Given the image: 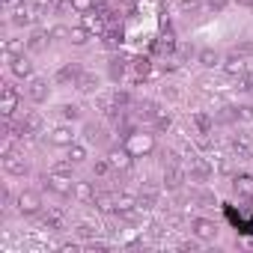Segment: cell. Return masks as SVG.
Masks as SVG:
<instances>
[{
	"mask_svg": "<svg viewBox=\"0 0 253 253\" xmlns=\"http://www.w3.org/2000/svg\"><path fill=\"white\" fill-rule=\"evenodd\" d=\"M125 149H128L134 158H146V155H152V149H155V137L131 128L128 134H125Z\"/></svg>",
	"mask_w": 253,
	"mask_h": 253,
	"instance_id": "6da1fadb",
	"label": "cell"
},
{
	"mask_svg": "<svg viewBox=\"0 0 253 253\" xmlns=\"http://www.w3.org/2000/svg\"><path fill=\"white\" fill-rule=\"evenodd\" d=\"M15 209H18L21 217H36L42 211V197L36 191H21L18 200H15Z\"/></svg>",
	"mask_w": 253,
	"mask_h": 253,
	"instance_id": "7a4b0ae2",
	"label": "cell"
},
{
	"mask_svg": "<svg viewBox=\"0 0 253 253\" xmlns=\"http://www.w3.org/2000/svg\"><path fill=\"white\" fill-rule=\"evenodd\" d=\"M18 104H21V92L15 89V84H3V95H0V113H3V119H12Z\"/></svg>",
	"mask_w": 253,
	"mask_h": 253,
	"instance_id": "3957f363",
	"label": "cell"
},
{
	"mask_svg": "<svg viewBox=\"0 0 253 253\" xmlns=\"http://www.w3.org/2000/svg\"><path fill=\"white\" fill-rule=\"evenodd\" d=\"M217 232H220L217 223L209 220V217H194V220H191V235H194L197 241H214Z\"/></svg>",
	"mask_w": 253,
	"mask_h": 253,
	"instance_id": "277c9868",
	"label": "cell"
},
{
	"mask_svg": "<svg viewBox=\"0 0 253 253\" xmlns=\"http://www.w3.org/2000/svg\"><path fill=\"white\" fill-rule=\"evenodd\" d=\"M45 188H48V191H54L57 197H72V188H75V182H72V176L48 173V176H45Z\"/></svg>",
	"mask_w": 253,
	"mask_h": 253,
	"instance_id": "5b68a950",
	"label": "cell"
},
{
	"mask_svg": "<svg viewBox=\"0 0 253 253\" xmlns=\"http://www.w3.org/2000/svg\"><path fill=\"white\" fill-rule=\"evenodd\" d=\"M48 143L57 146V149H69L75 143V128L72 125H57V128L48 131Z\"/></svg>",
	"mask_w": 253,
	"mask_h": 253,
	"instance_id": "8992f818",
	"label": "cell"
},
{
	"mask_svg": "<svg viewBox=\"0 0 253 253\" xmlns=\"http://www.w3.org/2000/svg\"><path fill=\"white\" fill-rule=\"evenodd\" d=\"M107 158H110L113 170H119V173H128V170H131V164H134V155L125 149V146H113V149L107 152Z\"/></svg>",
	"mask_w": 253,
	"mask_h": 253,
	"instance_id": "52a82bcc",
	"label": "cell"
},
{
	"mask_svg": "<svg viewBox=\"0 0 253 253\" xmlns=\"http://www.w3.org/2000/svg\"><path fill=\"white\" fill-rule=\"evenodd\" d=\"M27 98H30L33 104H45V101L51 98V84H48L45 78H33L30 86H27Z\"/></svg>",
	"mask_w": 253,
	"mask_h": 253,
	"instance_id": "ba28073f",
	"label": "cell"
},
{
	"mask_svg": "<svg viewBox=\"0 0 253 253\" xmlns=\"http://www.w3.org/2000/svg\"><path fill=\"white\" fill-rule=\"evenodd\" d=\"M81 75H84V69H81L78 63H66V66H60V69L54 72V84H57V86H63V84H72V86H75Z\"/></svg>",
	"mask_w": 253,
	"mask_h": 253,
	"instance_id": "9c48e42d",
	"label": "cell"
},
{
	"mask_svg": "<svg viewBox=\"0 0 253 253\" xmlns=\"http://www.w3.org/2000/svg\"><path fill=\"white\" fill-rule=\"evenodd\" d=\"M188 182V170H182L179 164H170L164 170V188L167 191H182V185Z\"/></svg>",
	"mask_w": 253,
	"mask_h": 253,
	"instance_id": "30bf717a",
	"label": "cell"
},
{
	"mask_svg": "<svg viewBox=\"0 0 253 253\" xmlns=\"http://www.w3.org/2000/svg\"><path fill=\"white\" fill-rule=\"evenodd\" d=\"M209 176H211V161L191 158V167H188V182H209Z\"/></svg>",
	"mask_w": 253,
	"mask_h": 253,
	"instance_id": "8fae6325",
	"label": "cell"
},
{
	"mask_svg": "<svg viewBox=\"0 0 253 253\" xmlns=\"http://www.w3.org/2000/svg\"><path fill=\"white\" fill-rule=\"evenodd\" d=\"M232 191H235V197H241V200H253V176H250V173L232 176Z\"/></svg>",
	"mask_w": 253,
	"mask_h": 253,
	"instance_id": "7c38bea8",
	"label": "cell"
},
{
	"mask_svg": "<svg viewBox=\"0 0 253 253\" xmlns=\"http://www.w3.org/2000/svg\"><path fill=\"white\" fill-rule=\"evenodd\" d=\"M3 170H6V176H15V179H24V176L30 173L27 161L18 158V155H6V158H3Z\"/></svg>",
	"mask_w": 253,
	"mask_h": 253,
	"instance_id": "4fadbf2b",
	"label": "cell"
},
{
	"mask_svg": "<svg viewBox=\"0 0 253 253\" xmlns=\"http://www.w3.org/2000/svg\"><path fill=\"white\" fill-rule=\"evenodd\" d=\"M9 72H12L15 78H21V81L33 78V63H30V57H27V54H21V57L9 60Z\"/></svg>",
	"mask_w": 253,
	"mask_h": 253,
	"instance_id": "5bb4252c",
	"label": "cell"
},
{
	"mask_svg": "<svg viewBox=\"0 0 253 253\" xmlns=\"http://www.w3.org/2000/svg\"><path fill=\"white\" fill-rule=\"evenodd\" d=\"M72 197H75L78 203H95V197H98V191H95V182H75V188H72Z\"/></svg>",
	"mask_w": 253,
	"mask_h": 253,
	"instance_id": "9a60e30c",
	"label": "cell"
},
{
	"mask_svg": "<svg viewBox=\"0 0 253 253\" xmlns=\"http://www.w3.org/2000/svg\"><path fill=\"white\" fill-rule=\"evenodd\" d=\"M27 51V39H15V36H9L6 42H3V60L9 63V60H15V57H21Z\"/></svg>",
	"mask_w": 253,
	"mask_h": 253,
	"instance_id": "2e32d148",
	"label": "cell"
},
{
	"mask_svg": "<svg viewBox=\"0 0 253 253\" xmlns=\"http://www.w3.org/2000/svg\"><path fill=\"white\" fill-rule=\"evenodd\" d=\"M223 72L229 75V78H241L244 72H247V63H244V57L235 51L232 57H226V63H223Z\"/></svg>",
	"mask_w": 253,
	"mask_h": 253,
	"instance_id": "e0dca14e",
	"label": "cell"
},
{
	"mask_svg": "<svg viewBox=\"0 0 253 253\" xmlns=\"http://www.w3.org/2000/svg\"><path fill=\"white\" fill-rule=\"evenodd\" d=\"M21 125H24V131L39 134V131L45 128V119H42V113H39V110H27V113H24V119H21Z\"/></svg>",
	"mask_w": 253,
	"mask_h": 253,
	"instance_id": "ac0fdd59",
	"label": "cell"
},
{
	"mask_svg": "<svg viewBox=\"0 0 253 253\" xmlns=\"http://www.w3.org/2000/svg\"><path fill=\"white\" fill-rule=\"evenodd\" d=\"M191 122L197 125V134H211V128H214V116H209L206 110H197L191 116Z\"/></svg>",
	"mask_w": 253,
	"mask_h": 253,
	"instance_id": "d6986e66",
	"label": "cell"
},
{
	"mask_svg": "<svg viewBox=\"0 0 253 253\" xmlns=\"http://www.w3.org/2000/svg\"><path fill=\"white\" fill-rule=\"evenodd\" d=\"M9 21H12L15 27H30V24L36 21V12H33L27 3H24V6H18V9L12 12V18H9Z\"/></svg>",
	"mask_w": 253,
	"mask_h": 253,
	"instance_id": "ffe728a7",
	"label": "cell"
},
{
	"mask_svg": "<svg viewBox=\"0 0 253 253\" xmlns=\"http://www.w3.org/2000/svg\"><path fill=\"white\" fill-rule=\"evenodd\" d=\"M48 42H51V36H48V33L33 30V33L27 36V51H30V54H42V51L48 48Z\"/></svg>",
	"mask_w": 253,
	"mask_h": 253,
	"instance_id": "44dd1931",
	"label": "cell"
},
{
	"mask_svg": "<svg viewBox=\"0 0 253 253\" xmlns=\"http://www.w3.org/2000/svg\"><path fill=\"white\" fill-rule=\"evenodd\" d=\"M197 63L203 69H214V66H220V54L214 48H203V51H197Z\"/></svg>",
	"mask_w": 253,
	"mask_h": 253,
	"instance_id": "7402d4cb",
	"label": "cell"
},
{
	"mask_svg": "<svg viewBox=\"0 0 253 253\" xmlns=\"http://www.w3.org/2000/svg\"><path fill=\"white\" fill-rule=\"evenodd\" d=\"M75 89H78V92H98V75H92V72H84V75L78 78Z\"/></svg>",
	"mask_w": 253,
	"mask_h": 253,
	"instance_id": "603a6c76",
	"label": "cell"
},
{
	"mask_svg": "<svg viewBox=\"0 0 253 253\" xmlns=\"http://www.w3.org/2000/svg\"><path fill=\"white\" fill-rule=\"evenodd\" d=\"M84 27H86L89 33H104V15H98V9L86 12V15H84Z\"/></svg>",
	"mask_w": 253,
	"mask_h": 253,
	"instance_id": "cb8c5ba5",
	"label": "cell"
},
{
	"mask_svg": "<svg viewBox=\"0 0 253 253\" xmlns=\"http://www.w3.org/2000/svg\"><path fill=\"white\" fill-rule=\"evenodd\" d=\"M89 39H92V33H89L84 24H75V27L69 30V42H72V45H78V48H84Z\"/></svg>",
	"mask_w": 253,
	"mask_h": 253,
	"instance_id": "d4e9b609",
	"label": "cell"
},
{
	"mask_svg": "<svg viewBox=\"0 0 253 253\" xmlns=\"http://www.w3.org/2000/svg\"><path fill=\"white\" fill-rule=\"evenodd\" d=\"M217 122H223V125H229V122H238L241 119V107H232V104H223L220 110H217V116H214Z\"/></svg>",
	"mask_w": 253,
	"mask_h": 253,
	"instance_id": "484cf974",
	"label": "cell"
},
{
	"mask_svg": "<svg viewBox=\"0 0 253 253\" xmlns=\"http://www.w3.org/2000/svg\"><path fill=\"white\" fill-rule=\"evenodd\" d=\"M66 158H69L72 164H84V161L89 158V149H86L84 143H72V146L66 149Z\"/></svg>",
	"mask_w": 253,
	"mask_h": 253,
	"instance_id": "4316f807",
	"label": "cell"
},
{
	"mask_svg": "<svg viewBox=\"0 0 253 253\" xmlns=\"http://www.w3.org/2000/svg\"><path fill=\"white\" fill-rule=\"evenodd\" d=\"M122 75H125V60H122V57H110V66H107V78H110L113 84H119V81H122Z\"/></svg>",
	"mask_w": 253,
	"mask_h": 253,
	"instance_id": "83f0119b",
	"label": "cell"
},
{
	"mask_svg": "<svg viewBox=\"0 0 253 253\" xmlns=\"http://www.w3.org/2000/svg\"><path fill=\"white\" fill-rule=\"evenodd\" d=\"M155 203H158L155 188H149L146 194H140V197H137V209H140V211H152V209H155Z\"/></svg>",
	"mask_w": 253,
	"mask_h": 253,
	"instance_id": "f1b7e54d",
	"label": "cell"
},
{
	"mask_svg": "<svg viewBox=\"0 0 253 253\" xmlns=\"http://www.w3.org/2000/svg\"><path fill=\"white\" fill-rule=\"evenodd\" d=\"M84 134H86V140H89V143H104V128H101L98 122H86Z\"/></svg>",
	"mask_w": 253,
	"mask_h": 253,
	"instance_id": "f546056e",
	"label": "cell"
},
{
	"mask_svg": "<svg viewBox=\"0 0 253 253\" xmlns=\"http://www.w3.org/2000/svg\"><path fill=\"white\" fill-rule=\"evenodd\" d=\"M152 125H155V131H167L170 125H173V116H170L167 110H158V113L152 116Z\"/></svg>",
	"mask_w": 253,
	"mask_h": 253,
	"instance_id": "4dcf8cb0",
	"label": "cell"
},
{
	"mask_svg": "<svg viewBox=\"0 0 253 253\" xmlns=\"http://www.w3.org/2000/svg\"><path fill=\"white\" fill-rule=\"evenodd\" d=\"M69 9L78 12V15H86L95 9V0H69Z\"/></svg>",
	"mask_w": 253,
	"mask_h": 253,
	"instance_id": "1f68e13d",
	"label": "cell"
},
{
	"mask_svg": "<svg viewBox=\"0 0 253 253\" xmlns=\"http://www.w3.org/2000/svg\"><path fill=\"white\" fill-rule=\"evenodd\" d=\"M69 30L72 27H66V24H54L48 30V36H51V42H69Z\"/></svg>",
	"mask_w": 253,
	"mask_h": 253,
	"instance_id": "d6a6232c",
	"label": "cell"
},
{
	"mask_svg": "<svg viewBox=\"0 0 253 253\" xmlns=\"http://www.w3.org/2000/svg\"><path fill=\"white\" fill-rule=\"evenodd\" d=\"M119 42H122V33H119V30H110V33H104V36H101V45H104L107 51H116V48H119Z\"/></svg>",
	"mask_w": 253,
	"mask_h": 253,
	"instance_id": "836d02e7",
	"label": "cell"
},
{
	"mask_svg": "<svg viewBox=\"0 0 253 253\" xmlns=\"http://www.w3.org/2000/svg\"><path fill=\"white\" fill-rule=\"evenodd\" d=\"M131 66H134V72H137L140 78H146V75L152 72V60H149V57H134Z\"/></svg>",
	"mask_w": 253,
	"mask_h": 253,
	"instance_id": "e575fe53",
	"label": "cell"
},
{
	"mask_svg": "<svg viewBox=\"0 0 253 253\" xmlns=\"http://www.w3.org/2000/svg\"><path fill=\"white\" fill-rule=\"evenodd\" d=\"M60 116H63L66 122H78V119H81V107H78V104H60Z\"/></svg>",
	"mask_w": 253,
	"mask_h": 253,
	"instance_id": "d590c367",
	"label": "cell"
},
{
	"mask_svg": "<svg viewBox=\"0 0 253 253\" xmlns=\"http://www.w3.org/2000/svg\"><path fill=\"white\" fill-rule=\"evenodd\" d=\"M95 232H98V229H95L92 223H78V226H75V235H78V238H84V241H92V238H95Z\"/></svg>",
	"mask_w": 253,
	"mask_h": 253,
	"instance_id": "8d00e7d4",
	"label": "cell"
},
{
	"mask_svg": "<svg viewBox=\"0 0 253 253\" xmlns=\"http://www.w3.org/2000/svg\"><path fill=\"white\" fill-rule=\"evenodd\" d=\"M110 170H113V164H110V158H98V161L92 164V173H95L98 179H101V176H107Z\"/></svg>",
	"mask_w": 253,
	"mask_h": 253,
	"instance_id": "74e56055",
	"label": "cell"
},
{
	"mask_svg": "<svg viewBox=\"0 0 253 253\" xmlns=\"http://www.w3.org/2000/svg\"><path fill=\"white\" fill-rule=\"evenodd\" d=\"M194 200H197V206H203V209H211V206H217L214 194H209V191H200V194H194Z\"/></svg>",
	"mask_w": 253,
	"mask_h": 253,
	"instance_id": "f35d334b",
	"label": "cell"
},
{
	"mask_svg": "<svg viewBox=\"0 0 253 253\" xmlns=\"http://www.w3.org/2000/svg\"><path fill=\"white\" fill-rule=\"evenodd\" d=\"M72 170H75V164L66 158V161H57L54 167H51V173H60V176H72Z\"/></svg>",
	"mask_w": 253,
	"mask_h": 253,
	"instance_id": "ab89813d",
	"label": "cell"
},
{
	"mask_svg": "<svg viewBox=\"0 0 253 253\" xmlns=\"http://www.w3.org/2000/svg\"><path fill=\"white\" fill-rule=\"evenodd\" d=\"M51 3H54V0H30V9H33L36 15H45V12L51 9Z\"/></svg>",
	"mask_w": 253,
	"mask_h": 253,
	"instance_id": "60d3db41",
	"label": "cell"
},
{
	"mask_svg": "<svg viewBox=\"0 0 253 253\" xmlns=\"http://www.w3.org/2000/svg\"><path fill=\"white\" fill-rule=\"evenodd\" d=\"M238 89H241V92H253V72H244V75H241Z\"/></svg>",
	"mask_w": 253,
	"mask_h": 253,
	"instance_id": "b9f144b4",
	"label": "cell"
},
{
	"mask_svg": "<svg viewBox=\"0 0 253 253\" xmlns=\"http://www.w3.org/2000/svg\"><path fill=\"white\" fill-rule=\"evenodd\" d=\"M113 101H116V107H128V104H131V95L125 92V89H116V92H113Z\"/></svg>",
	"mask_w": 253,
	"mask_h": 253,
	"instance_id": "7bdbcfd3",
	"label": "cell"
},
{
	"mask_svg": "<svg viewBox=\"0 0 253 253\" xmlns=\"http://www.w3.org/2000/svg\"><path fill=\"white\" fill-rule=\"evenodd\" d=\"M182 12H194V9H200V0H182Z\"/></svg>",
	"mask_w": 253,
	"mask_h": 253,
	"instance_id": "ee69618b",
	"label": "cell"
},
{
	"mask_svg": "<svg viewBox=\"0 0 253 253\" xmlns=\"http://www.w3.org/2000/svg\"><path fill=\"white\" fill-rule=\"evenodd\" d=\"M235 51H238L241 57H247V54H253V42H250V39H247V42H238V48H235Z\"/></svg>",
	"mask_w": 253,
	"mask_h": 253,
	"instance_id": "f6af8a7d",
	"label": "cell"
},
{
	"mask_svg": "<svg viewBox=\"0 0 253 253\" xmlns=\"http://www.w3.org/2000/svg\"><path fill=\"white\" fill-rule=\"evenodd\" d=\"M241 119L253 122V104H244V107H241Z\"/></svg>",
	"mask_w": 253,
	"mask_h": 253,
	"instance_id": "bcb514c9",
	"label": "cell"
},
{
	"mask_svg": "<svg viewBox=\"0 0 253 253\" xmlns=\"http://www.w3.org/2000/svg\"><path fill=\"white\" fill-rule=\"evenodd\" d=\"M209 9H214V12H220L223 6H226V0H209V3H206Z\"/></svg>",
	"mask_w": 253,
	"mask_h": 253,
	"instance_id": "7dc6e473",
	"label": "cell"
},
{
	"mask_svg": "<svg viewBox=\"0 0 253 253\" xmlns=\"http://www.w3.org/2000/svg\"><path fill=\"white\" fill-rule=\"evenodd\" d=\"M60 250H66V253H78V244H75V241H63Z\"/></svg>",
	"mask_w": 253,
	"mask_h": 253,
	"instance_id": "c3c4849f",
	"label": "cell"
},
{
	"mask_svg": "<svg viewBox=\"0 0 253 253\" xmlns=\"http://www.w3.org/2000/svg\"><path fill=\"white\" fill-rule=\"evenodd\" d=\"M86 250H107V244H104V241H89Z\"/></svg>",
	"mask_w": 253,
	"mask_h": 253,
	"instance_id": "681fc988",
	"label": "cell"
},
{
	"mask_svg": "<svg viewBox=\"0 0 253 253\" xmlns=\"http://www.w3.org/2000/svg\"><path fill=\"white\" fill-rule=\"evenodd\" d=\"M161 95H164V98H176V95H179V92H176V89H173V86H164V89H161Z\"/></svg>",
	"mask_w": 253,
	"mask_h": 253,
	"instance_id": "f907efd6",
	"label": "cell"
},
{
	"mask_svg": "<svg viewBox=\"0 0 253 253\" xmlns=\"http://www.w3.org/2000/svg\"><path fill=\"white\" fill-rule=\"evenodd\" d=\"M238 6H244V9H253V0H235Z\"/></svg>",
	"mask_w": 253,
	"mask_h": 253,
	"instance_id": "816d5d0a",
	"label": "cell"
},
{
	"mask_svg": "<svg viewBox=\"0 0 253 253\" xmlns=\"http://www.w3.org/2000/svg\"><path fill=\"white\" fill-rule=\"evenodd\" d=\"M119 3H134V0H119Z\"/></svg>",
	"mask_w": 253,
	"mask_h": 253,
	"instance_id": "f5cc1de1",
	"label": "cell"
}]
</instances>
